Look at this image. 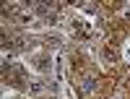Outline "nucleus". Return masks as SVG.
<instances>
[{
  "label": "nucleus",
  "instance_id": "1",
  "mask_svg": "<svg viewBox=\"0 0 130 99\" xmlns=\"http://www.w3.org/2000/svg\"><path fill=\"white\" fill-rule=\"evenodd\" d=\"M102 58L109 63V65L120 63V39H117V37H109V39L102 45Z\"/></svg>",
  "mask_w": 130,
  "mask_h": 99
},
{
  "label": "nucleus",
  "instance_id": "5",
  "mask_svg": "<svg viewBox=\"0 0 130 99\" xmlns=\"http://www.w3.org/2000/svg\"><path fill=\"white\" fill-rule=\"evenodd\" d=\"M125 99H130V83H125Z\"/></svg>",
  "mask_w": 130,
  "mask_h": 99
},
{
  "label": "nucleus",
  "instance_id": "4",
  "mask_svg": "<svg viewBox=\"0 0 130 99\" xmlns=\"http://www.w3.org/2000/svg\"><path fill=\"white\" fill-rule=\"evenodd\" d=\"M102 8L107 10V13H117V10L122 8V3H117V0H112V3H109V0H107V3H102Z\"/></svg>",
  "mask_w": 130,
  "mask_h": 99
},
{
  "label": "nucleus",
  "instance_id": "3",
  "mask_svg": "<svg viewBox=\"0 0 130 99\" xmlns=\"http://www.w3.org/2000/svg\"><path fill=\"white\" fill-rule=\"evenodd\" d=\"M31 65H34L37 70H47L50 68V55H37V58H31Z\"/></svg>",
  "mask_w": 130,
  "mask_h": 99
},
{
  "label": "nucleus",
  "instance_id": "2",
  "mask_svg": "<svg viewBox=\"0 0 130 99\" xmlns=\"http://www.w3.org/2000/svg\"><path fill=\"white\" fill-rule=\"evenodd\" d=\"M127 65L125 63H115V65H109V68H107V76H109L112 81H125L127 78Z\"/></svg>",
  "mask_w": 130,
  "mask_h": 99
}]
</instances>
